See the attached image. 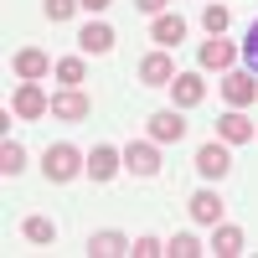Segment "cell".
I'll list each match as a JSON object with an SVG mask.
<instances>
[{"mask_svg": "<svg viewBox=\"0 0 258 258\" xmlns=\"http://www.w3.org/2000/svg\"><path fill=\"white\" fill-rule=\"evenodd\" d=\"M83 170H88V155H83L78 145H68V140L47 145V155H41V176H47L52 186H68V181H78Z\"/></svg>", "mask_w": 258, "mask_h": 258, "instance_id": "6da1fadb", "label": "cell"}, {"mask_svg": "<svg viewBox=\"0 0 258 258\" xmlns=\"http://www.w3.org/2000/svg\"><path fill=\"white\" fill-rule=\"evenodd\" d=\"M145 124H150V140L155 145H181L186 140V109H176V103H170V109H155Z\"/></svg>", "mask_w": 258, "mask_h": 258, "instance_id": "7a4b0ae2", "label": "cell"}, {"mask_svg": "<svg viewBox=\"0 0 258 258\" xmlns=\"http://www.w3.org/2000/svg\"><path fill=\"white\" fill-rule=\"evenodd\" d=\"M232 170V145L227 140H207L202 150H197V176L202 181H222Z\"/></svg>", "mask_w": 258, "mask_h": 258, "instance_id": "3957f363", "label": "cell"}, {"mask_svg": "<svg viewBox=\"0 0 258 258\" xmlns=\"http://www.w3.org/2000/svg\"><path fill=\"white\" fill-rule=\"evenodd\" d=\"M124 170H129V176H140V181L160 176V150H155V140H129V145H124Z\"/></svg>", "mask_w": 258, "mask_h": 258, "instance_id": "277c9868", "label": "cell"}, {"mask_svg": "<svg viewBox=\"0 0 258 258\" xmlns=\"http://www.w3.org/2000/svg\"><path fill=\"white\" fill-rule=\"evenodd\" d=\"M11 109H16V119H41V114H52V98H47L41 83H21L16 98H11Z\"/></svg>", "mask_w": 258, "mask_h": 258, "instance_id": "5b68a950", "label": "cell"}, {"mask_svg": "<svg viewBox=\"0 0 258 258\" xmlns=\"http://www.w3.org/2000/svg\"><path fill=\"white\" fill-rule=\"evenodd\" d=\"M88 114H93V103H88L83 88H57V93H52V119L78 124V119H88Z\"/></svg>", "mask_w": 258, "mask_h": 258, "instance_id": "8992f818", "label": "cell"}, {"mask_svg": "<svg viewBox=\"0 0 258 258\" xmlns=\"http://www.w3.org/2000/svg\"><path fill=\"white\" fill-rule=\"evenodd\" d=\"M170 78H176V62H170L165 47H155L140 62V83H145V88H170Z\"/></svg>", "mask_w": 258, "mask_h": 258, "instance_id": "52a82bcc", "label": "cell"}, {"mask_svg": "<svg viewBox=\"0 0 258 258\" xmlns=\"http://www.w3.org/2000/svg\"><path fill=\"white\" fill-rule=\"evenodd\" d=\"M78 52H83V57H103V52H114V26H109V21H88V26L78 31Z\"/></svg>", "mask_w": 258, "mask_h": 258, "instance_id": "ba28073f", "label": "cell"}, {"mask_svg": "<svg viewBox=\"0 0 258 258\" xmlns=\"http://www.w3.org/2000/svg\"><path fill=\"white\" fill-rule=\"evenodd\" d=\"M258 135V124L243 114V109H227L222 119H217V140H227V145H248Z\"/></svg>", "mask_w": 258, "mask_h": 258, "instance_id": "9c48e42d", "label": "cell"}, {"mask_svg": "<svg viewBox=\"0 0 258 258\" xmlns=\"http://www.w3.org/2000/svg\"><path fill=\"white\" fill-rule=\"evenodd\" d=\"M47 73H52V57L41 52V47H21L16 52V78L21 83H41Z\"/></svg>", "mask_w": 258, "mask_h": 258, "instance_id": "30bf717a", "label": "cell"}, {"mask_svg": "<svg viewBox=\"0 0 258 258\" xmlns=\"http://www.w3.org/2000/svg\"><path fill=\"white\" fill-rule=\"evenodd\" d=\"M124 170V150H114V145H93V155H88V176L93 181H114Z\"/></svg>", "mask_w": 258, "mask_h": 258, "instance_id": "8fae6325", "label": "cell"}, {"mask_svg": "<svg viewBox=\"0 0 258 258\" xmlns=\"http://www.w3.org/2000/svg\"><path fill=\"white\" fill-rule=\"evenodd\" d=\"M170 98H176V109H197V103L207 98V83L197 73H176L170 78Z\"/></svg>", "mask_w": 258, "mask_h": 258, "instance_id": "7c38bea8", "label": "cell"}, {"mask_svg": "<svg viewBox=\"0 0 258 258\" xmlns=\"http://www.w3.org/2000/svg\"><path fill=\"white\" fill-rule=\"evenodd\" d=\"M222 98L232 103V109H248V103L258 98V83H253V73H227V78H222Z\"/></svg>", "mask_w": 258, "mask_h": 258, "instance_id": "4fadbf2b", "label": "cell"}, {"mask_svg": "<svg viewBox=\"0 0 258 258\" xmlns=\"http://www.w3.org/2000/svg\"><path fill=\"white\" fill-rule=\"evenodd\" d=\"M186 212H191V222L217 227V222H222V197H217V191H197V197L186 202Z\"/></svg>", "mask_w": 258, "mask_h": 258, "instance_id": "5bb4252c", "label": "cell"}, {"mask_svg": "<svg viewBox=\"0 0 258 258\" xmlns=\"http://www.w3.org/2000/svg\"><path fill=\"white\" fill-rule=\"evenodd\" d=\"M150 36H155L160 47H181V41H186V21L176 11H160L155 21H150Z\"/></svg>", "mask_w": 258, "mask_h": 258, "instance_id": "9a60e30c", "label": "cell"}, {"mask_svg": "<svg viewBox=\"0 0 258 258\" xmlns=\"http://www.w3.org/2000/svg\"><path fill=\"white\" fill-rule=\"evenodd\" d=\"M197 62H202V68H232V62H238V47L222 41V36H212V41H202Z\"/></svg>", "mask_w": 258, "mask_h": 258, "instance_id": "2e32d148", "label": "cell"}, {"mask_svg": "<svg viewBox=\"0 0 258 258\" xmlns=\"http://www.w3.org/2000/svg\"><path fill=\"white\" fill-rule=\"evenodd\" d=\"M212 253H217V258H238L243 253V227L217 222V227H212Z\"/></svg>", "mask_w": 258, "mask_h": 258, "instance_id": "e0dca14e", "label": "cell"}, {"mask_svg": "<svg viewBox=\"0 0 258 258\" xmlns=\"http://www.w3.org/2000/svg\"><path fill=\"white\" fill-rule=\"evenodd\" d=\"M119 253H129V238H124V232H93V238H88V258H119Z\"/></svg>", "mask_w": 258, "mask_h": 258, "instance_id": "ac0fdd59", "label": "cell"}, {"mask_svg": "<svg viewBox=\"0 0 258 258\" xmlns=\"http://www.w3.org/2000/svg\"><path fill=\"white\" fill-rule=\"evenodd\" d=\"M21 170H26V145H16V140H6L0 145V176H21Z\"/></svg>", "mask_w": 258, "mask_h": 258, "instance_id": "d6986e66", "label": "cell"}, {"mask_svg": "<svg viewBox=\"0 0 258 258\" xmlns=\"http://www.w3.org/2000/svg\"><path fill=\"white\" fill-rule=\"evenodd\" d=\"M21 232H26V243H57V222L52 217H26Z\"/></svg>", "mask_w": 258, "mask_h": 258, "instance_id": "ffe728a7", "label": "cell"}, {"mask_svg": "<svg viewBox=\"0 0 258 258\" xmlns=\"http://www.w3.org/2000/svg\"><path fill=\"white\" fill-rule=\"evenodd\" d=\"M52 73H57V83H62V88H78V83L88 78V68H83V57H62L57 68H52Z\"/></svg>", "mask_w": 258, "mask_h": 258, "instance_id": "44dd1931", "label": "cell"}, {"mask_svg": "<svg viewBox=\"0 0 258 258\" xmlns=\"http://www.w3.org/2000/svg\"><path fill=\"white\" fill-rule=\"evenodd\" d=\"M202 26H207L212 36H222V31L232 26V11H227V6H217V0H212V6L202 11Z\"/></svg>", "mask_w": 258, "mask_h": 258, "instance_id": "7402d4cb", "label": "cell"}, {"mask_svg": "<svg viewBox=\"0 0 258 258\" xmlns=\"http://www.w3.org/2000/svg\"><path fill=\"white\" fill-rule=\"evenodd\" d=\"M165 253H170V258H197V253H207V248L191 238V232H176V238L165 243Z\"/></svg>", "mask_w": 258, "mask_h": 258, "instance_id": "603a6c76", "label": "cell"}, {"mask_svg": "<svg viewBox=\"0 0 258 258\" xmlns=\"http://www.w3.org/2000/svg\"><path fill=\"white\" fill-rule=\"evenodd\" d=\"M41 11H47V21L57 26V21H73V11H83L78 0H41Z\"/></svg>", "mask_w": 258, "mask_h": 258, "instance_id": "cb8c5ba5", "label": "cell"}, {"mask_svg": "<svg viewBox=\"0 0 258 258\" xmlns=\"http://www.w3.org/2000/svg\"><path fill=\"white\" fill-rule=\"evenodd\" d=\"M129 253H135V258H155V253H165V243L145 232V238H135V243H129Z\"/></svg>", "mask_w": 258, "mask_h": 258, "instance_id": "d4e9b609", "label": "cell"}, {"mask_svg": "<svg viewBox=\"0 0 258 258\" xmlns=\"http://www.w3.org/2000/svg\"><path fill=\"white\" fill-rule=\"evenodd\" d=\"M243 62H248V73H258V21L248 26V36H243Z\"/></svg>", "mask_w": 258, "mask_h": 258, "instance_id": "484cf974", "label": "cell"}, {"mask_svg": "<svg viewBox=\"0 0 258 258\" xmlns=\"http://www.w3.org/2000/svg\"><path fill=\"white\" fill-rule=\"evenodd\" d=\"M135 6H140V11H145V16H160V11H165V6H170V0H135Z\"/></svg>", "mask_w": 258, "mask_h": 258, "instance_id": "4316f807", "label": "cell"}, {"mask_svg": "<svg viewBox=\"0 0 258 258\" xmlns=\"http://www.w3.org/2000/svg\"><path fill=\"white\" fill-rule=\"evenodd\" d=\"M78 6H83V11H93V16H103V11L114 6V0H78Z\"/></svg>", "mask_w": 258, "mask_h": 258, "instance_id": "83f0119b", "label": "cell"}, {"mask_svg": "<svg viewBox=\"0 0 258 258\" xmlns=\"http://www.w3.org/2000/svg\"><path fill=\"white\" fill-rule=\"evenodd\" d=\"M253 140H258V135H253Z\"/></svg>", "mask_w": 258, "mask_h": 258, "instance_id": "f1b7e54d", "label": "cell"}]
</instances>
